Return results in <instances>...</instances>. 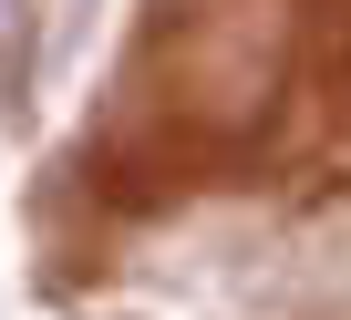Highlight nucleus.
Here are the masks:
<instances>
[{
    "label": "nucleus",
    "instance_id": "f257e3e1",
    "mask_svg": "<svg viewBox=\"0 0 351 320\" xmlns=\"http://www.w3.org/2000/svg\"><path fill=\"white\" fill-rule=\"evenodd\" d=\"M32 114V0H0V124Z\"/></svg>",
    "mask_w": 351,
    "mask_h": 320
}]
</instances>
